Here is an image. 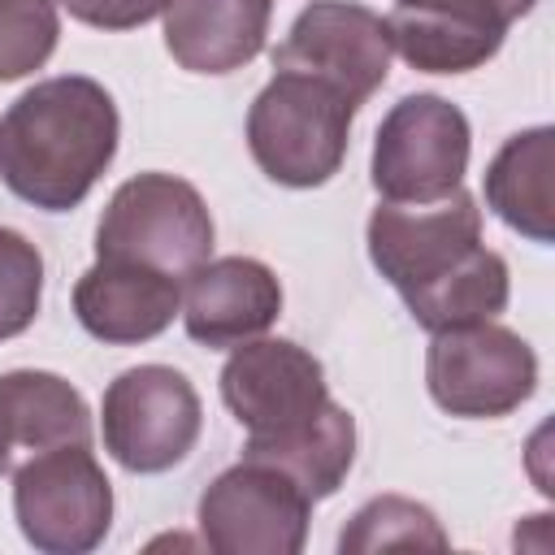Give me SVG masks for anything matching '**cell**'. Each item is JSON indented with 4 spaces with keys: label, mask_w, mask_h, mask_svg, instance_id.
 <instances>
[{
    "label": "cell",
    "mask_w": 555,
    "mask_h": 555,
    "mask_svg": "<svg viewBox=\"0 0 555 555\" xmlns=\"http://www.w3.org/2000/svg\"><path fill=\"white\" fill-rule=\"evenodd\" d=\"M221 403L247 429L243 460L286 473L312 503L330 499L356 460V421L330 399L321 360L291 338H247L221 369Z\"/></svg>",
    "instance_id": "cell-1"
},
{
    "label": "cell",
    "mask_w": 555,
    "mask_h": 555,
    "mask_svg": "<svg viewBox=\"0 0 555 555\" xmlns=\"http://www.w3.org/2000/svg\"><path fill=\"white\" fill-rule=\"evenodd\" d=\"M121 117L113 95L87 74H56L22 91L0 117V178L43 208L69 212L113 165Z\"/></svg>",
    "instance_id": "cell-2"
},
{
    "label": "cell",
    "mask_w": 555,
    "mask_h": 555,
    "mask_svg": "<svg viewBox=\"0 0 555 555\" xmlns=\"http://www.w3.org/2000/svg\"><path fill=\"white\" fill-rule=\"evenodd\" d=\"M356 104L295 69H278L247 108V147L278 186H321L338 173L351 143Z\"/></svg>",
    "instance_id": "cell-3"
},
{
    "label": "cell",
    "mask_w": 555,
    "mask_h": 555,
    "mask_svg": "<svg viewBox=\"0 0 555 555\" xmlns=\"http://www.w3.org/2000/svg\"><path fill=\"white\" fill-rule=\"evenodd\" d=\"M95 256L147 264L182 282L212 256V212L191 182L156 169L134 173L100 212Z\"/></svg>",
    "instance_id": "cell-4"
},
{
    "label": "cell",
    "mask_w": 555,
    "mask_h": 555,
    "mask_svg": "<svg viewBox=\"0 0 555 555\" xmlns=\"http://www.w3.org/2000/svg\"><path fill=\"white\" fill-rule=\"evenodd\" d=\"M13 516L43 555H87L108 538L113 486L82 442L35 451L13 473Z\"/></svg>",
    "instance_id": "cell-5"
},
{
    "label": "cell",
    "mask_w": 555,
    "mask_h": 555,
    "mask_svg": "<svg viewBox=\"0 0 555 555\" xmlns=\"http://www.w3.org/2000/svg\"><path fill=\"white\" fill-rule=\"evenodd\" d=\"M204 429L195 386L169 364H134L117 373L100 403L104 451L126 473H165L182 464Z\"/></svg>",
    "instance_id": "cell-6"
},
{
    "label": "cell",
    "mask_w": 555,
    "mask_h": 555,
    "mask_svg": "<svg viewBox=\"0 0 555 555\" xmlns=\"http://www.w3.org/2000/svg\"><path fill=\"white\" fill-rule=\"evenodd\" d=\"M425 386L442 412L494 421L516 412L538 390V356L499 321L438 330L425 351Z\"/></svg>",
    "instance_id": "cell-7"
},
{
    "label": "cell",
    "mask_w": 555,
    "mask_h": 555,
    "mask_svg": "<svg viewBox=\"0 0 555 555\" xmlns=\"http://www.w3.org/2000/svg\"><path fill=\"white\" fill-rule=\"evenodd\" d=\"M473 152L468 117L429 91L403 95L373 139V186L390 204H434L464 182Z\"/></svg>",
    "instance_id": "cell-8"
},
{
    "label": "cell",
    "mask_w": 555,
    "mask_h": 555,
    "mask_svg": "<svg viewBox=\"0 0 555 555\" xmlns=\"http://www.w3.org/2000/svg\"><path fill=\"white\" fill-rule=\"evenodd\" d=\"M312 499L278 468L238 460L199 494L195 525L217 555H299L308 542Z\"/></svg>",
    "instance_id": "cell-9"
},
{
    "label": "cell",
    "mask_w": 555,
    "mask_h": 555,
    "mask_svg": "<svg viewBox=\"0 0 555 555\" xmlns=\"http://www.w3.org/2000/svg\"><path fill=\"white\" fill-rule=\"evenodd\" d=\"M369 260L408 299L481 247V208L455 186L434 204H377L369 217Z\"/></svg>",
    "instance_id": "cell-10"
},
{
    "label": "cell",
    "mask_w": 555,
    "mask_h": 555,
    "mask_svg": "<svg viewBox=\"0 0 555 555\" xmlns=\"http://www.w3.org/2000/svg\"><path fill=\"white\" fill-rule=\"evenodd\" d=\"M390 56L395 48L382 13L356 0H312L273 48V69L308 74L360 108L386 82Z\"/></svg>",
    "instance_id": "cell-11"
},
{
    "label": "cell",
    "mask_w": 555,
    "mask_h": 555,
    "mask_svg": "<svg viewBox=\"0 0 555 555\" xmlns=\"http://www.w3.org/2000/svg\"><path fill=\"white\" fill-rule=\"evenodd\" d=\"M533 4L538 0H399L386 35L421 74H468L503 48L507 26Z\"/></svg>",
    "instance_id": "cell-12"
},
{
    "label": "cell",
    "mask_w": 555,
    "mask_h": 555,
    "mask_svg": "<svg viewBox=\"0 0 555 555\" xmlns=\"http://www.w3.org/2000/svg\"><path fill=\"white\" fill-rule=\"evenodd\" d=\"M282 312V282L256 256H208L182 278V325L199 347L260 338Z\"/></svg>",
    "instance_id": "cell-13"
},
{
    "label": "cell",
    "mask_w": 555,
    "mask_h": 555,
    "mask_svg": "<svg viewBox=\"0 0 555 555\" xmlns=\"http://www.w3.org/2000/svg\"><path fill=\"white\" fill-rule=\"evenodd\" d=\"M74 312L91 338L134 347L173 325L182 312V282L147 264L95 256V264L74 282Z\"/></svg>",
    "instance_id": "cell-14"
},
{
    "label": "cell",
    "mask_w": 555,
    "mask_h": 555,
    "mask_svg": "<svg viewBox=\"0 0 555 555\" xmlns=\"http://www.w3.org/2000/svg\"><path fill=\"white\" fill-rule=\"evenodd\" d=\"M165 48L191 74H234L260 56L273 0H169Z\"/></svg>",
    "instance_id": "cell-15"
},
{
    "label": "cell",
    "mask_w": 555,
    "mask_h": 555,
    "mask_svg": "<svg viewBox=\"0 0 555 555\" xmlns=\"http://www.w3.org/2000/svg\"><path fill=\"white\" fill-rule=\"evenodd\" d=\"M551 169H555V130L551 126H529V130L512 134L486 165L490 212L542 247L555 238Z\"/></svg>",
    "instance_id": "cell-16"
},
{
    "label": "cell",
    "mask_w": 555,
    "mask_h": 555,
    "mask_svg": "<svg viewBox=\"0 0 555 555\" xmlns=\"http://www.w3.org/2000/svg\"><path fill=\"white\" fill-rule=\"evenodd\" d=\"M0 408L9 416L17 447L30 451H48L65 442L91 447V408L61 373L48 369L0 373Z\"/></svg>",
    "instance_id": "cell-17"
},
{
    "label": "cell",
    "mask_w": 555,
    "mask_h": 555,
    "mask_svg": "<svg viewBox=\"0 0 555 555\" xmlns=\"http://www.w3.org/2000/svg\"><path fill=\"white\" fill-rule=\"evenodd\" d=\"M507 295H512L507 260L481 243L464 264H455L434 286L408 295L403 304H408V312L421 330L438 334V330H455V325L494 321L507 308Z\"/></svg>",
    "instance_id": "cell-18"
},
{
    "label": "cell",
    "mask_w": 555,
    "mask_h": 555,
    "mask_svg": "<svg viewBox=\"0 0 555 555\" xmlns=\"http://www.w3.org/2000/svg\"><path fill=\"white\" fill-rule=\"evenodd\" d=\"M390 546L447 551V533L425 503L403 499V494H377L347 520V529L338 533V551L343 555H369V551H390Z\"/></svg>",
    "instance_id": "cell-19"
},
{
    "label": "cell",
    "mask_w": 555,
    "mask_h": 555,
    "mask_svg": "<svg viewBox=\"0 0 555 555\" xmlns=\"http://www.w3.org/2000/svg\"><path fill=\"white\" fill-rule=\"evenodd\" d=\"M61 39L56 0H0V82H17L48 65Z\"/></svg>",
    "instance_id": "cell-20"
},
{
    "label": "cell",
    "mask_w": 555,
    "mask_h": 555,
    "mask_svg": "<svg viewBox=\"0 0 555 555\" xmlns=\"http://www.w3.org/2000/svg\"><path fill=\"white\" fill-rule=\"evenodd\" d=\"M43 299V256L39 247L0 225V343L30 330Z\"/></svg>",
    "instance_id": "cell-21"
},
{
    "label": "cell",
    "mask_w": 555,
    "mask_h": 555,
    "mask_svg": "<svg viewBox=\"0 0 555 555\" xmlns=\"http://www.w3.org/2000/svg\"><path fill=\"white\" fill-rule=\"evenodd\" d=\"M61 4L82 26H95V30H134V26H143L152 17H160L169 0H61Z\"/></svg>",
    "instance_id": "cell-22"
},
{
    "label": "cell",
    "mask_w": 555,
    "mask_h": 555,
    "mask_svg": "<svg viewBox=\"0 0 555 555\" xmlns=\"http://www.w3.org/2000/svg\"><path fill=\"white\" fill-rule=\"evenodd\" d=\"M17 442H13V429H9V416H4V408H0V473L9 468V451H13Z\"/></svg>",
    "instance_id": "cell-23"
}]
</instances>
